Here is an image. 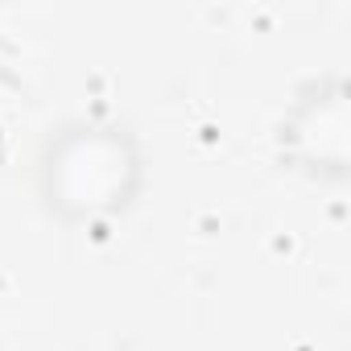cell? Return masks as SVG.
Returning a JSON list of instances; mask_svg holds the SVG:
<instances>
[{
  "label": "cell",
  "mask_w": 351,
  "mask_h": 351,
  "mask_svg": "<svg viewBox=\"0 0 351 351\" xmlns=\"http://www.w3.org/2000/svg\"><path fill=\"white\" fill-rule=\"evenodd\" d=\"M149 186L145 141L104 116L54 124L34 153V195L62 228H95L128 215Z\"/></svg>",
  "instance_id": "obj_1"
},
{
  "label": "cell",
  "mask_w": 351,
  "mask_h": 351,
  "mask_svg": "<svg viewBox=\"0 0 351 351\" xmlns=\"http://www.w3.org/2000/svg\"><path fill=\"white\" fill-rule=\"evenodd\" d=\"M277 161L318 186L351 178V79L343 71L310 75L277 120Z\"/></svg>",
  "instance_id": "obj_2"
}]
</instances>
